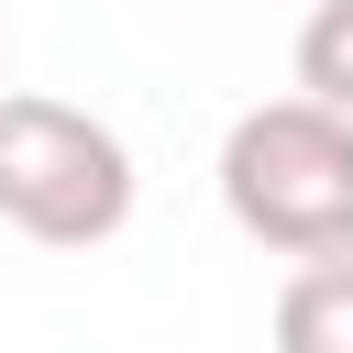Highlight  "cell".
<instances>
[{
  "instance_id": "obj_1",
  "label": "cell",
  "mask_w": 353,
  "mask_h": 353,
  "mask_svg": "<svg viewBox=\"0 0 353 353\" xmlns=\"http://www.w3.org/2000/svg\"><path fill=\"white\" fill-rule=\"evenodd\" d=\"M221 210L243 243L309 265V254H353V110L331 99H254L221 132Z\"/></svg>"
},
{
  "instance_id": "obj_3",
  "label": "cell",
  "mask_w": 353,
  "mask_h": 353,
  "mask_svg": "<svg viewBox=\"0 0 353 353\" xmlns=\"http://www.w3.org/2000/svg\"><path fill=\"white\" fill-rule=\"evenodd\" d=\"M276 353H353V254H309L276 287Z\"/></svg>"
},
{
  "instance_id": "obj_2",
  "label": "cell",
  "mask_w": 353,
  "mask_h": 353,
  "mask_svg": "<svg viewBox=\"0 0 353 353\" xmlns=\"http://www.w3.org/2000/svg\"><path fill=\"white\" fill-rule=\"evenodd\" d=\"M132 143L77 110V99H44V88H0V221L22 243H55V254H88L132 221Z\"/></svg>"
},
{
  "instance_id": "obj_4",
  "label": "cell",
  "mask_w": 353,
  "mask_h": 353,
  "mask_svg": "<svg viewBox=\"0 0 353 353\" xmlns=\"http://www.w3.org/2000/svg\"><path fill=\"white\" fill-rule=\"evenodd\" d=\"M298 88L331 99V110H353V0H309V22H298Z\"/></svg>"
}]
</instances>
